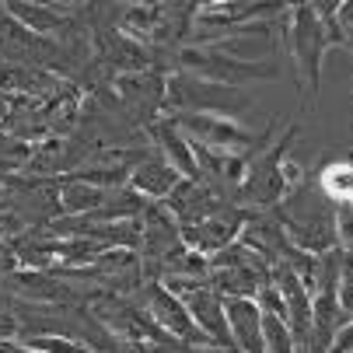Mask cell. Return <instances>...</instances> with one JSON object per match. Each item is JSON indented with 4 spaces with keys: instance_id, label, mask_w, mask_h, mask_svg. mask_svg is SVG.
<instances>
[{
    "instance_id": "52a82bcc",
    "label": "cell",
    "mask_w": 353,
    "mask_h": 353,
    "mask_svg": "<svg viewBox=\"0 0 353 353\" xmlns=\"http://www.w3.org/2000/svg\"><path fill=\"white\" fill-rule=\"evenodd\" d=\"M154 143L165 150V165H172L182 179H199L196 158L189 154V143L182 140L175 119H158V126H154Z\"/></svg>"
},
{
    "instance_id": "7a4b0ae2",
    "label": "cell",
    "mask_w": 353,
    "mask_h": 353,
    "mask_svg": "<svg viewBox=\"0 0 353 353\" xmlns=\"http://www.w3.org/2000/svg\"><path fill=\"white\" fill-rule=\"evenodd\" d=\"M143 315L154 322V325H161V329H168V332H175V336H182V339H189V343L203 339V332L192 325L185 305H182V301H179L165 283H147V287H143Z\"/></svg>"
},
{
    "instance_id": "ba28073f",
    "label": "cell",
    "mask_w": 353,
    "mask_h": 353,
    "mask_svg": "<svg viewBox=\"0 0 353 353\" xmlns=\"http://www.w3.org/2000/svg\"><path fill=\"white\" fill-rule=\"evenodd\" d=\"M130 179H133L137 192H143V196H150V199L168 196V192L179 185V172H175L172 165H165V161H143L140 168L130 172Z\"/></svg>"
},
{
    "instance_id": "30bf717a",
    "label": "cell",
    "mask_w": 353,
    "mask_h": 353,
    "mask_svg": "<svg viewBox=\"0 0 353 353\" xmlns=\"http://www.w3.org/2000/svg\"><path fill=\"white\" fill-rule=\"evenodd\" d=\"M98 207H105V192L88 185V182L70 179L60 189V210H67V214H94Z\"/></svg>"
},
{
    "instance_id": "9c48e42d",
    "label": "cell",
    "mask_w": 353,
    "mask_h": 353,
    "mask_svg": "<svg viewBox=\"0 0 353 353\" xmlns=\"http://www.w3.org/2000/svg\"><path fill=\"white\" fill-rule=\"evenodd\" d=\"M319 189L329 203H353V165L346 161H332L325 165V172L319 175Z\"/></svg>"
},
{
    "instance_id": "8992f818",
    "label": "cell",
    "mask_w": 353,
    "mask_h": 353,
    "mask_svg": "<svg viewBox=\"0 0 353 353\" xmlns=\"http://www.w3.org/2000/svg\"><path fill=\"white\" fill-rule=\"evenodd\" d=\"M119 91H123V98H126V105H130L140 119L154 116L158 105L165 102V81H161L158 74H150V70L119 77Z\"/></svg>"
},
{
    "instance_id": "8fae6325",
    "label": "cell",
    "mask_w": 353,
    "mask_h": 353,
    "mask_svg": "<svg viewBox=\"0 0 353 353\" xmlns=\"http://www.w3.org/2000/svg\"><path fill=\"white\" fill-rule=\"evenodd\" d=\"M8 18L18 21L21 28L42 35V32H53L63 25V18L57 11H49V8H39V4H8Z\"/></svg>"
},
{
    "instance_id": "5b68a950",
    "label": "cell",
    "mask_w": 353,
    "mask_h": 353,
    "mask_svg": "<svg viewBox=\"0 0 353 353\" xmlns=\"http://www.w3.org/2000/svg\"><path fill=\"white\" fill-rule=\"evenodd\" d=\"M231 346H241L245 353H266L263 343V312L256 301H228L224 305Z\"/></svg>"
},
{
    "instance_id": "6da1fadb",
    "label": "cell",
    "mask_w": 353,
    "mask_h": 353,
    "mask_svg": "<svg viewBox=\"0 0 353 353\" xmlns=\"http://www.w3.org/2000/svg\"><path fill=\"white\" fill-rule=\"evenodd\" d=\"M175 126H182L185 133H192L199 147L207 143L210 150H224V154H234V150H245V147L256 143V137H252V133H245L241 126H234L228 119H217L210 112H182L175 119Z\"/></svg>"
},
{
    "instance_id": "277c9868",
    "label": "cell",
    "mask_w": 353,
    "mask_h": 353,
    "mask_svg": "<svg viewBox=\"0 0 353 353\" xmlns=\"http://www.w3.org/2000/svg\"><path fill=\"white\" fill-rule=\"evenodd\" d=\"M185 297V312L192 319V325L203 332V339H217L221 350L228 346L231 350V332H228V319H224V305H221V297L203 283V287H192Z\"/></svg>"
},
{
    "instance_id": "5bb4252c",
    "label": "cell",
    "mask_w": 353,
    "mask_h": 353,
    "mask_svg": "<svg viewBox=\"0 0 353 353\" xmlns=\"http://www.w3.org/2000/svg\"><path fill=\"white\" fill-rule=\"evenodd\" d=\"M185 353H224L221 346H189Z\"/></svg>"
},
{
    "instance_id": "3957f363",
    "label": "cell",
    "mask_w": 353,
    "mask_h": 353,
    "mask_svg": "<svg viewBox=\"0 0 353 353\" xmlns=\"http://www.w3.org/2000/svg\"><path fill=\"white\" fill-rule=\"evenodd\" d=\"M290 49L308 77V88L319 91V60L325 53L322 46V25L315 8H294V25H290Z\"/></svg>"
},
{
    "instance_id": "4fadbf2b",
    "label": "cell",
    "mask_w": 353,
    "mask_h": 353,
    "mask_svg": "<svg viewBox=\"0 0 353 353\" xmlns=\"http://www.w3.org/2000/svg\"><path fill=\"white\" fill-rule=\"evenodd\" d=\"M11 336H18V319L0 308V339H11Z\"/></svg>"
},
{
    "instance_id": "7c38bea8",
    "label": "cell",
    "mask_w": 353,
    "mask_h": 353,
    "mask_svg": "<svg viewBox=\"0 0 353 353\" xmlns=\"http://www.w3.org/2000/svg\"><path fill=\"white\" fill-rule=\"evenodd\" d=\"M329 353H353V322H346V325L332 336Z\"/></svg>"
}]
</instances>
